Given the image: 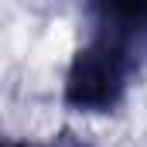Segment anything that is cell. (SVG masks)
<instances>
[{"mask_svg":"<svg viewBox=\"0 0 147 147\" xmlns=\"http://www.w3.org/2000/svg\"><path fill=\"white\" fill-rule=\"evenodd\" d=\"M14 147H28V144H14Z\"/></svg>","mask_w":147,"mask_h":147,"instance_id":"obj_3","label":"cell"},{"mask_svg":"<svg viewBox=\"0 0 147 147\" xmlns=\"http://www.w3.org/2000/svg\"><path fill=\"white\" fill-rule=\"evenodd\" d=\"M0 147H7V144H0Z\"/></svg>","mask_w":147,"mask_h":147,"instance_id":"obj_4","label":"cell"},{"mask_svg":"<svg viewBox=\"0 0 147 147\" xmlns=\"http://www.w3.org/2000/svg\"><path fill=\"white\" fill-rule=\"evenodd\" d=\"M130 69L106 45L92 41L79 48L65 75V103L79 113H106L123 99Z\"/></svg>","mask_w":147,"mask_h":147,"instance_id":"obj_1","label":"cell"},{"mask_svg":"<svg viewBox=\"0 0 147 147\" xmlns=\"http://www.w3.org/2000/svg\"><path fill=\"white\" fill-rule=\"evenodd\" d=\"M92 41L123 58L130 72L147 62V3H99L89 10Z\"/></svg>","mask_w":147,"mask_h":147,"instance_id":"obj_2","label":"cell"}]
</instances>
